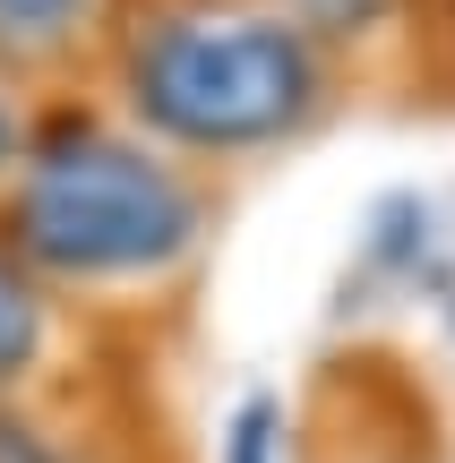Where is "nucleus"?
I'll use <instances>...</instances> for the list:
<instances>
[{
  "instance_id": "obj_3",
  "label": "nucleus",
  "mask_w": 455,
  "mask_h": 463,
  "mask_svg": "<svg viewBox=\"0 0 455 463\" xmlns=\"http://www.w3.org/2000/svg\"><path fill=\"white\" fill-rule=\"evenodd\" d=\"M78 17H86V0H0V43L43 52V43H61Z\"/></svg>"
},
{
  "instance_id": "obj_1",
  "label": "nucleus",
  "mask_w": 455,
  "mask_h": 463,
  "mask_svg": "<svg viewBox=\"0 0 455 463\" xmlns=\"http://www.w3.org/2000/svg\"><path fill=\"white\" fill-rule=\"evenodd\" d=\"M189 232H198L189 189L103 129H61L17 198V241L61 275H137L181 258Z\"/></svg>"
},
{
  "instance_id": "obj_6",
  "label": "nucleus",
  "mask_w": 455,
  "mask_h": 463,
  "mask_svg": "<svg viewBox=\"0 0 455 463\" xmlns=\"http://www.w3.org/2000/svg\"><path fill=\"white\" fill-rule=\"evenodd\" d=\"M0 463H61V455H52L26 420H0Z\"/></svg>"
},
{
  "instance_id": "obj_8",
  "label": "nucleus",
  "mask_w": 455,
  "mask_h": 463,
  "mask_svg": "<svg viewBox=\"0 0 455 463\" xmlns=\"http://www.w3.org/2000/svg\"><path fill=\"white\" fill-rule=\"evenodd\" d=\"M9 155H17V120L0 112V164H9Z\"/></svg>"
},
{
  "instance_id": "obj_7",
  "label": "nucleus",
  "mask_w": 455,
  "mask_h": 463,
  "mask_svg": "<svg viewBox=\"0 0 455 463\" xmlns=\"http://www.w3.org/2000/svg\"><path fill=\"white\" fill-rule=\"evenodd\" d=\"M232 463H267V403H250L232 430Z\"/></svg>"
},
{
  "instance_id": "obj_5",
  "label": "nucleus",
  "mask_w": 455,
  "mask_h": 463,
  "mask_svg": "<svg viewBox=\"0 0 455 463\" xmlns=\"http://www.w3.org/2000/svg\"><path fill=\"white\" fill-rule=\"evenodd\" d=\"M378 9H387V0H292V17H309V26H336V34L370 26Z\"/></svg>"
},
{
  "instance_id": "obj_4",
  "label": "nucleus",
  "mask_w": 455,
  "mask_h": 463,
  "mask_svg": "<svg viewBox=\"0 0 455 463\" xmlns=\"http://www.w3.org/2000/svg\"><path fill=\"white\" fill-rule=\"evenodd\" d=\"M34 344H43V317H34L26 283L0 266V378H17V369L34 361Z\"/></svg>"
},
{
  "instance_id": "obj_2",
  "label": "nucleus",
  "mask_w": 455,
  "mask_h": 463,
  "mask_svg": "<svg viewBox=\"0 0 455 463\" xmlns=\"http://www.w3.org/2000/svg\"><path fill=\"white\" fill-rule=\"evenodd\" d=\"M137 103L189 146H250L309 112V52L275 17H181L137 52Z\"/></svg>"
}]
</instances>
